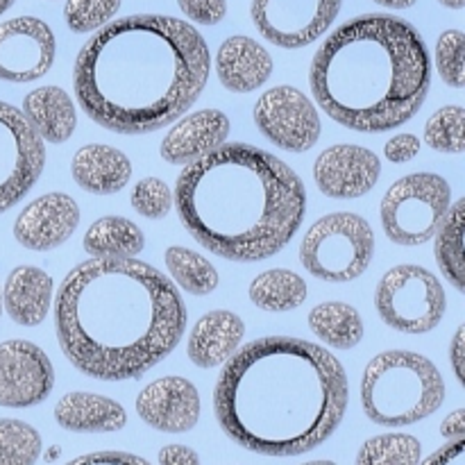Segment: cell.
Segmentation results:
<instances>
[{
  "label": "cell",
  "instance_id": "cell-32",
  "mask_svg": "<svg viewBox=\"0 0 465 465\" xmlns=\"http://www.w3.org/2000/svg\"><path fill=\"white\" fill-rule=\"evenodd\" d=\"M465 109L459 104H448L431 114L425 125V143L436 153L461 154L465 150L463 141Z\"/></svg>",
  "mask_w": 465,
  "mask_h": 465
},
{
  "label": "cell",
  "instance_id": "cell-19",
  "mask_svg": "<svg viewBox=\"0 0 465 465\" xmlns=\"http://www.w3.org/2000/svg\"><path fill=\"white\" fill-rule=\"evenodd\" d=\"M216 73L227 91L250 94L266 84L272 75V57L250 36H230L216 53Z\"/></svg>",
  "mask_w": 465,
  "mask_h": 465
},
{
  "label": "cell",
  "instance_id": "cell-5",
  "mask_svg": "<svg viewBox=\"0 0 465 465\" xmlns=\"http://www.w3.org/2000/svg\"><path fill=\"white\" fill-rule=\"evenodd\" d=\"M309 84L322 112L354 132L411 121L431 89L425 39L409 21L366 14L343 23L313 54Z\"/></svg>",
  "mask_w": 465,
  "mask_h": 465
},
{
  "label": "cell",
  "instance_id": "cell-24",
  "mask_svg": "<svg viewBox=\"0 0 465 465\" xmlns=\"http://www.w3.org/2000/svg\"><path fill=\"white\" fill-rule=\"evenodd\" d=\"M23 116L48 143H64L77 127L75 103L62 86H39L23 98Z\"/></svg>",
  "mask_w": 465,
  "mask_h": 465
},
{
  "label": "cell",
  "instance_id": "cell-44",
  "mask_svg": "<svg viewBox=\"0 0 465 465\" xmlns=\"http://www.w3.org/2000/svg\"><path fill=\"white\" fill-rule=\"evenodd\" d=\"M439 3L448 9H463L465 7V0H439Z\"/></svg>",
  "mask_w": 465,
  "mask_h": 465
},
{
  "label": "cell",
  "instance_id": "cell-6",
  "mask_svg": "<svg viewBox=\"0 0 465 465\" xmlns=\"http://www.w3.org/2000/svg\"><path fill=\"white\" fill-rule=\"evenodd\" d=\"M445 400V381L427 357L409 350H389L363 371L361 404L381 427H407L434 416Z\"/></svg>",
  "mask_w": 465,
  "mask_h": 465
},
{
  "label": "cell",
  "instance_id": "cell-40",
  "mask_svg": "<svg viewBox=\"0 0 465 465\" xmlns=\"http://www.w3.org/2000/svg\"><path fill=\"white\" fill-rule=\"evenodd\" d=\"M159 465H200V457L189 445H163L157 454Z\"/></svg>",
  "mask_w": 465,
  "mask_h": 465
},
{
  "label": "cell",
  "instance_id": "cell-21",
  "mask_svg": "<svg viewBox=\"0 0 465 465\" xmlns=\"http://www.w3.org/2000/svg\"><path fill=\"white\" fill-rule=\"evenodd\" d=\"M53 277L36 266H18L0 289V302L14 322L36 327L48 318L53 307Z\"/></svg>",
  "mask_w": 465,
  "mask_h": 465
},
{
  "label": "cell",
  "instance_id": "cell-12",
  "mask_svg": "<svg viewBox=\"0 0 465 465\" xmlns=\"http://www.w3.org/2000/svg\"><path fill=\"white\" fill-rule=\"evenodd\" d=\"M343 0H252L259 35L280 48H304L321 39L336 21Z\"/></svg>",
  "mask_w": 465,
  "mask_h": 465
},
{
  "label": "cell",
  "instance_id": "cell-36",
  "mask_svg": "<svg viewBox=\"0 0 465 465\" xmlns=\"http://www.w3.org/2000/svg\"><path fill=\"white\" fill-rule=\"evenodd\" d=\"M177 5L198 25H218L227 16V0H177Z\"/></svg>",
  "mask_w": 465,
  "mask_h": 465
},
{
  "label": "cell",
  "instance_id": "cell-8",
  "mask_svg": "<svg viewBox=\"0 0 465 465\" xmlns=\"http://www.w3.org/2000/svg\"><path fill=\"white\" fill-rule=\"evenodd\" d=\"M452 207V189L436 173H411L389 186L381 198V227L398 245H422Z\"/></svg>",
  "mask_w": 465,
  "mask_h": 465
},
{
  "label": "cell",
  "instance_id": "cell-20",
  "mask_svg": "<svg viewBox=\"0 0 465 465\" xmlns=\"http://www.w3.org/2000/svg\"><path fill=\"white\" fill-rule=\"evenodd\" d=\"M245 336V325L241 316L227 309H216L200 318L189 334L186 354L191 363L203 371L223 366L236 350Z\"/></svg>",
  "mask_w": 465,
  "mask_h": 465
},
{
  "label": "cell",
  "instance_id": "cell-31",
  "mask_svg": "<svg viewBox=\"0 0 465 465\" xmlns=\"http://www.w3.org/2000/svg\"><path fill=\"white\" fill-rule=\"evenodd\" d=\"M39 457V431L23 420L0 418V465H35Z\"/></svg>",
  "mask_w": 465,
  "mask_h": 465
},
{
  "label": "cell",
  "instance_id": "cell-37",
  "mask_svg": "<svg viewBox=\"0 0 465 465\" xmlns=\"http://www.w3.org/2000/svg\"><path fill=\"white\" fill-rule=\"evenodd\" d=\"M64 465H153V463L145 461L143 457H136V454L107 450V452L82 454V457L73 459V461H68Z\"/></svg>",
  "mask_w": 465,
  "mask_h": 465
},
{
  "label": "cell",
  "instance_id": "cell-38",
  "mask_svg": "<svg viewBox=\"0 0 465 465\" xmlns=\"http://www.w3.org/2000/svg\"><path fill=\"white\" fill-rule=\"evenodd\" d=\"M418 153H420V139L416 134H395L384 145L386 159L393 163L411 162Z\"/></svg>",
  "mask_w": 465,
  "mask_h": 465
},
{
  "label": "cell",
  "instance_id": "cell-41",
  "mask_svg": "<svg viewBox=\"0 0 465 465\" xmlns=\"http://www.w3.org/2000/svg\"><path fill=\"white\" fill-rule=\"evenodd\" d=\"M440 434H443L448 440L465 439V411L463 409H457V411L450 413V416L445 418L443 425H440Z\"/></svg>",
  "mask_w": 465,
  "mask_h": 465
},
{
  "label": "cell",
  "instance_id": "cell-18",
  "mask_svg": "<svg viewBox=\"0 0 465 465\" xmlns=\"http://www.w3.org/2000/svg\"><path fill=\"white\" fill-rule=\"evenodd\" d=\"M230 118L221 109H200L184 118H177L162 139V157L168 163H186L221 148L230 139Z\"/></svg>",
  "mask_w": 465,
  "mask_h": 465
},
{
  "label": "cell",
  "instance_id": "cell-4",
  "mask_svg": "<svg viewBox=\"0 0 465 465\" xmlns=\"http://www.w3.org/2000/svg\"><path fill=\"white\" fill-rule=\"evenodd\" d=\"M182 225L230 262H263L291 243L307 212L298 173L250 143H223L186 163L175 184Z\"/></svg>",
  "mask_w": 465,
  "mask_h": 465
},
{
  "label": "cell",
  "instance_id": "cell-2",
  "mask_svg": "<svg viewBox=\"0 0 465 465\" xmlns=\"http://www.w3.org/2000/svg\"><path fill=\"white\" fill-rule=\"evenodd\" d=\"M207 41L191 23L159 14L118 18L77 53L73 89L95 125L150 134L175 123L204 91Z\"/></svg>",
  "mask_w": 465,
  "mask_h": 465
},
{
  "label": "cell",
  "instance_id": "cell-9",
  "mask_svg": "<svg viewBox=\"0 0 465 465\" xmlns=\"http://www.w3.org/2000/svg\"><path fill=\"white\" fill-rule=\"evenodd\" d=\"M375 304L381 321L393 330L402 334H427L443 321L448 300L434 272L402 263L381 277Z\"/></svg>",
  "mask_w": 465,
  "mask_h": 465
},
{
  "label": "cell",
  "instance_id": "cell-11",
  "mask_svg": "<svg viewBox=\"0 0 465 465\" xmlns=\"http://www.w3.org/2000/svg\"><path fill=\"white\" fill-rule=\"evenodd\" d=\"M252 116L259 132L286 153H307L321 139L316 104L295 86H272L259 95Z\"/></svg>",
  "mask_w": 465,
  "mask_h": 465
},
{
  "label": "cell",
  "instance_id": "cell-25",
  "mask_svg": "<svg viewBox=\"0 0 465 465\" xmlns=\"http://www.w3.org/2000/svg\"><path fill=\"white\" fill-rule=\"evenodd\" d=\"M82 245L95 259H130L145 248V236L130 218L104 216L86 230Z\"/></svg>",
  "mask_w": 465,
  "mask_h": 465
},
{
  "label": "cell",
  "instance_id": "cell-34",
  "mask_svg": "<svg viewBox=\"0 0 465 465\" xmlns=\"http://www.w3.org/2000/svg\"><path fill=\"white\" fill-rule=\"evenodd\" d=\"M436 68L445 84L461 89L465 84V36L461 30H448L436 44Z\"/></svg>",
  "mask_w": 465,
  "mask_h": 465
},
{
  "label": "cell",
  "instance_id": "cell-47",
  "mask_svg": "<svg viewBox=\"0 0 465 465\" xmlns=\"http://www.w3.org/2000/svg\"><path fill=\"white\" fill-rule=\"evenodd\" d=\"M0 313H3V302H0Z\"/></svg>",
  "mask_w": 465,
  "mask_h": 465
},
{
  "label": "cell",
  "instance_id": "cell-26",
  "mask_svg": "<svg viewBox=\"0 0 465 465\" xmlns=\"http://www.w3.org/2000/svg\"><path fill=\"white\" fill-rule=\"evenodd\" d=\"M309 327L322 343L339 350H352L363 339L361 313L345 302H322L309 312Z\"/></svg>",
  "mask_w": 465,
  "mask_h": 465
},
{
  "label": "cell",
  "instance_id": "cell-33",
  "mask_svg": "<svg viewBox=\"0 0 465 465\" xmlns=\"http://www.w3.org/2000/svg\"><path fill=\"white\" fill-rule=\"evenodd\" d=\"M121 9V0H66L64 21L75 35H86L107 25Z\"/></svg>",
  "mask_w": 465,
  "mask_h": 465
},
{
  "label": "cell",
  "instance_id": "cell-27",
  "mask_svg": "<svg viewBox=\"0 0 465 465\" xmlns=\"http://www.w3.org/2000/svg\"><path fill=\"white\" fill-rule=\"evenodd\" d=\"M248 293L254 307L263 309V312H293L307 300V282L293 271L272 268V271L254 277Z\"/></svg>",
  "mask_w": 465,
  "mask_h": 465
},
{
  "label": "cell",
  "instance_id": "cell-14",
  "mask_svg": "<svg viewBox=\"0 0 465 465\" xmlns=\"http://www.w3.org/2000/svg\"><path fill=\"white\" fill-rule=\"evenodd\" d=\"M53 389L54 366L39 345L23 339L0 343V407H36Z\"/></svg>",
  "mask_w": 465,
  "mask_h": 465
},
{
  "label": "cell",
  "instance_id": "cell-10",
  "mask_svg": "<svg viewBox=\"0 0 465 465\" xmlns=\"http://www.w3.org/2000/svg\"><path fill=\"white\" fill-rule=\"evenodd\" d=\"M45 148L21 109L0 100V213L21 203L39 182Z\"/></svg>",
  "mask_w": 465,
  "mask_h": 465
},
{
  "label": "cell",
  "instance_id": "cell-16",
  "mask_svg": "<svg viewBox=\"0 0 465 465\" xmlns=\"http://www.w3.org/2000/svg\"><path fill=\"white\" fill-rule=\"evenodd\" d=\"M203 402L193 381L184 377H162L145 386L136 398V413L153 430L163 434H186L200 420Z\"/></svg>",
  "mask_w": 465,
  "mask_h": 465
},
{
  "label": "cell",
  "instance_id": "cell-22",
  "mask_svg": "<svg viewBox=\"0 0 465 465\" xmlns=\"http://www.w3.org/2000/svg\"><path fill=\"white\" fill-rule=\"evenodd\" d=\"M73 180L80 189L95 195H112L125 189L132 177V163L114 145H82L71 162Z\"/></svg>",
  "mask_w": 465,
  "mask_h": 465
},
{
  "label": "cell",
  "instance_id": "cell-15",
  "mask_svg": "<svg viewBox=\"0 0 465 465\" xmlns=\"http://www.w3.org/2000/svg\"><path fill=\"white\" fill-rule=\"evenodd\" d=\"M381 175V162L363 145L339 143L322 150L313 163L316 186L330 198L352 200L371 193Z\"/></svg>",
  "mask_w": 465,
  "mask_h": 465
},
{
  "label": "cell",
  "instance_id": "cell-30",
  "mask_svg": "<svg viewBox=\"0 0 465 465\" xmlns=\"http://www.w3.org/2000/svg\"><path fill=\"white\" fill-rule=\"evenodd\" d=\"M422 445L411 434H380L359 448L354 465H418Z\"/></svg>",
  "mask_w": 465,
  "mask_h": 465
},
{
  "label": "cell",
  "instance_id": "cell-28",
  "mask_svg": "<svg viewBox=\"0 0 465 465\" xmlns=\"http://www.w3.org/2000/svg\"><path fill=\"white\" fill-rule=\"evenodd\" d=\"M463 221H465V203L459 200L457 204H452L445 216V221L440 223V227L436 230L434 239V254L436 262H439L440 272L448 277L450 284L457 291H465V280H463Z\"/></svg>",
  "mask_w": 465,
  "mask_h": 465
},
{
  "label": "cell",
  "instance_id": "cell-39",
  "mask_svg": "<svg viewBox=\"0 0 465 465\" xmlns=\"http://www.w3.org/2000/svg\"><path fill=\"white\" fill-rule=\"evenodd\" d=\"M418 465H465V439L448 440Z\"/></svg>",
  "mask_w": 465,
  "mask_h": 465
},
{
  "label": "cell",
  "instance_id": "cell-17",
  "mask_svg": "<svg viewBox=\"0 0 465 465\" xmlns=\"http://www.w3.org/2000/svg\"><path fill=\"white\" fill-rule=\"evenodd\" d=\"M80 207L66 193H45L32 200L14 223V239L27 250L48 252L66 243L77 230Z\"/></svg>",
  "mask_w": 465,
  "mask_h": 465
},
{
  "label": "cell",
  "instance_id": "cell-29",
  "mask_svg": "<svg viewBox=\"0 0 465 465\" xmlns=\"http://www.w3.org/2000/svg\"><path fill=\"white\" fill-rule=\"evenodd\" d=\"M166 268L171 271L173 280L180 289L191 295H209L218 289V271L212 266L209 259L184 245H173L163 254Z\"/></svg>",
  "mask_w": 465,
  "mask_h": 465
},
{
  "label": "cell",
  "instance_id": "cell-23",
  "mask_svg": "<svg viewBox=\"0 0 465 465\" xmlns=\"http://www.w3.org/2000/svg\"><path fill=\"white\" fill-rule=\"evenodd\" d=\"M54 420L75 434H112L127 425V411L104 395L68 393L54 404Z\"/></svg>",
  "mask_w": 465,
  "mask_h": 465
},
{
  "label": "cell",
  "instance_id": "cell-13",
  "mask_svg": "<svg viewBox=\"0 0 465 465\" xmlns=\"http://www.w3.org/2000/svg\"><path fill=\"white\" fill-rule=\"evenodd\" d=\"M57 41L48 23L36 16H16L0 23V80L25 84L53 68Z\"/></svg>",
  "mask_w": 465,
  "mask_h": 465
},
{
  "label": "cell",
  "instance_id": "cell-35",
  "mask_svg": "<svg viewBox=\"0 0 465 465\" xmlns=\"http://www.w3.org/2000/svg\"><path fill=\"white\" fill-rule=\"evenodd\" d=\"M130 203L136 213L150 221L166 218L173 209V191L159 177H143L139 184L132 189Z\"/></svg>",
  "mask_w": 465,
  "mask_h": 465
},
{
  "label": "cell",
  "instance_id": "cell-42",
  "mask_svg": "<svg viewBox=\"0 0 465 465\" xmlns=\"http://www.w3.org/2000/svg\"><path fill=\"white\" fill-rule=\"evenodd\" d=\"M461 361H463V327L457 331V336H454V343H452V366H454V372H457L459 381L463 384Z\"/></svg>",
  "mask_w": 465,
  "mask_h": 465
},
{
  "label": "cell",
  "instance_id": "cell-7",
  "mask_svg": "<svg viewBox=\"0 0 465 465\" xmlns=\"http://www.w3.org/2000/svg\"><path fill=\"white\" fill-rule=\"evenodd\" d=\"M375 254V234L366 218L336 212L318 218L300 245V262L325 282H352L368 271Z\"/></svg>",
  "mask_w": 465,
  "mask_h": 465
},
{
  "label": "cell",
  "instance_id": "cell-46",
  "mask_svg": "<svg viewBox=\"0 0 465 465\" xmlns=\"http://www.w3.org/2000/svg\"><path fill=\"white\" fill-rule=\"evenodd\" d=\"M300 465H336V463L327 461V459H316V461H307V463H300Z\"/></svg>",
  "mask_w": 465,
  "mask_h": 465
},
{
  "label": "cell",
  "instance_id": "cell-45",
  "mask_svg": "<svg viewBox=\"0 0 465 465\" xmlns=\"http://www.w3.org/2000/svg\"><path fill=\"white\" fill-rule=\"evenodd\" d=\"M14 3H16V0H0V14H5V12H7V9L12 7Z\"/></svg>",
  "mask_w": 465,
  "mask_h": 465
},
{
  "label": "cell",
  "instance_id": "cell-43",
  "mask_svg": "<svg viewBox=\"0 0 465 465\" xmlns=\"http://www.w3.org/2000/svg\"><path fill=\"white\" fill-rule=\"evenodd\" d=\"M372 3L381 5V7L389 9H409L418 3V0H372Z\"/></svg>",
  "mask_w": 465,
  "mask_h": 465
},
{
  "label": "cell",
  "instance_id": "cell-3",
  "mask_svg": "<svg viewBox=\"0 0 465 465\" xmlns=\"http://www.w3.org/2000/svg\"><path fill=\"white\" fill-rule=\"evenodd\" d=\"M53 304L62 352L77 371L103 381L143 377L177 348L186 330L180 291L134 257L77 263Z\"/></svg>",
  "mask_w": 465,
  "mask_h": 465
},
{
  "label": "cell",
  "instance_id": "cell-1",
  "mask_svg": "<svg viewBox=\"0 0 465 465\" xmlns=\"http://www.w3.org/2000/svg\"><path fill=\"white\" fill-rule=\"evenodd\" d=\"M348 375L330 350L291 336L250 341L218 375L213 411L230 440L263 457L321 448L348 411Z\"/></svg>",
  "mask_w": 465,
  "mask_h": 465
}]
</instances>
